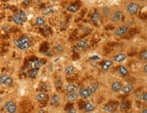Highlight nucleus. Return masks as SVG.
<instances>
[{"instance_id": "40", "label": "nucleus", "mask_w": 147, "mask_h": 113, "mask_svg": "<svg viewBox=\"0 0 147 113\" xmlns=\"http://www.w3.org/2000/svg\"><path fill=\"white\" fill-rule=\"evenodd\" d=\"M2 102V98H0V103H1Z\"/></svg>"}, {"instance_id": "11", "label": "nucleus", "mask_w": 147, "mask_h": 113, "mask_svg": "<svg viewBox=\"0 0 147 113\" xmlns=\"http://www.w3.org/2000/svg\"><path fill=\"white\" fill-rule=\"evenodd\" d=\"M121 89V83L120 81H115L111 85V89L115 92H117Z\"/></svg>"}, {"instance_id": "2", "label": "nucleus", "mask_w": 147, "mask_h": 113, "mask_svg": "<svg viewBox=\"0 0 147 113\" xmlns=\"http://www.w3.org/2000/svg\"><path fill=\"white\" fill-rule=\"evenodd\" d=\"M25 17H26V13L24 11L21 10V11L18 12V13H16L12 16V20L16 24H20L23 22Z\"/></svg>"}, {"instance_id": "37", "label": "nucleus", "mask_w": 147, "mask_h": 113, "mask_svg": "<svg viewBox=\"0 0 147 113\" xmlns=\"http://www.w3.org/2000/svg\"><path fill=\"white\" fill-rule=\"evenodd\" d=\"M144 73H147V65L145 64L144 66Z\"/></svg>"}, {"instance_id": "38", "label": "nucleus", "mask_w": 147, "mask_h": 113, "mask_svg": "<svg viewBox=\"0 0 147 113\" xmlns=\"http://www.w3.org/2000/svg\"><path fill=\"white\" fill-rule=\"evenodd\" d=\"M37 113H45V112L43 111V110H39Z\"/></svg>"}, {"instance_id": "23", "label": "nucleus", "mask_w": 147, "mask_h": 113, "mask_svg": "<svg viewBox=\"0 0 147 113\" xmlns=\"http://www.w3.org/2000/svg\"><path fill=\"white\" fill-rule=\"evenodd\" d=\"M35 23H36L37 25H38V26H42L43 24L46 23V20L43 17L41 16H39L37 18H36V20H35Z\"/></svg>"}, {"instance_id": "36", "label": "nucleus", "mask_w": 147, "mask_h": 113, "mask_svg": "<svg viewBox=\"0 0 147 113\" xmlns=\"http://www.w3.org/2000/svg\"><path fill=\"white\" fill-rule=\"evenodd\" d=\"M68 113H76V110L74 108H71V109H69L68 111H67Z\"/></svg>"}, {"instance_id": "28", "label": "nucleus", "mask_w": 147, "mask_h": 113, "mask_svg": "<svg viewBox=\"0 0 147 113\" xmlns=\"http://www.w3.org/2000/svg\"><path fill=\"white\" fill-rule=\"evenodd\" d=\"M55 49H56V50L58 53H60V54L63 53L65 52V47H64L63 45L61 44H57L55 46Z\"/></svg>"}, {"instance_id": "20", "label": "nucleus", "mask_w": 147, "mask_h": 113, "mask_svg": "<svg viewBox=\"0 0 147 113\" xmlns=\"http://www.w3.org/2000/svg\"><path fill=\"white\" fill-rule=\"evenodd\" d=\"M66 90L69 92H71V93H73V92H75V91L77 90V87L76 85L73 84V83H70L69 85H68L66 87Z\"/></svg>"}, {"instance_id": "26", "label": "nucleus", "mask_w": 147, "mask_h": 113, "mask_svg": "<svg viewBox=\"0 0 147 113\" xmlns=\"http://www.w3.org/2000/svg\"><path fill=\"white\" fill-rule=\"evenodd\" d=\"M119 71L120 74H121V75H123V76H125V75H127V73H128L127 69H126L124 66H120L119 68Z\"/></svg>"}, {"instance_id": "21", "label": "nucleus", "mask_w": 147, "mask_h": 113, "mask_svg": "<svg viewBox=\"0 0 147 113\" xmlns=\"http://www.w3.org/2000/svg\"><path fill=\"white\" fill-rule=\"evenodd\" d=\"M77 46L79 47L81 49H84V48H87L90 45L87 41H85L83 40H79L77 41Z\"/></svg>"}, {"instance_id": "30", "label": "nucleus", "mask_w": 147, "mask_h": 113, "mask_svg": "<svg viewBox=\"0 0 147 113\" xmlns=\"http://www.w3.org/2000/svg\"><path fill=\"white\" fill-rule=\"evenodd\" d=\"M103 109L105 110V111L107 112H111L113 111V109H114V106L112 105V104H109V105H106L104 106Z\"/></svg>"}, {"instance_id": "27", "label": "nucleus", "mask_w": 147, "mask_h": 113, "mask_svg": "<svg viewBox=\"0 0 147 113\" xmlns=\"http://www.w3.org/2000/svg\"><path fill=\"white\" fill-rule=\"evenodd\" d=\"M91 18H92V20L94 22H98L99 20V18H100V14H99V13L98 12H94V13L92 14Z\"/></svg>"}, {"instance_id": "10", "label": "nucleus", "mask_w": 147, "mask_h": 113, "mask_svg": "<svg viewBox=\"0 0 147 113\" xmlns=\"http://www.w3.org/2000/svg\"><path fill=\"white\" fill-rule=\"evenodd\" d=\"M126 58H127L126 55L124 54H118L114 56L113 60L117 62H121L123 60H125Z\"/></svg>"}, {"instance_id": "17", "label": "nucleus", "mask_w": 147, "mask_h": 113, "mask_svg": "<svg viewBox=\"0 0 147 113\" xmlns=\"http://www.w3.org/2000/svg\"><path fill=\"white\" fill-rule=\"evenodd\" d=\"M75 67H73V65H69V66H67L65 70V74L67 75H73L75 72Z\"/></svg>"}, {"instance_id": "6", "label": "nucleus", "mask_w": 147, "mask_h": 113, "mask_svg": "<svg viewBox=\"0 0 147 113\" xmlns=\"http://www.w3.org/2000/svg\"><path fill=\"white\" fill-rule=\"evenodd\" d=\"M92 94V92L91 91L90 88H83L79 91V95L82 98H87L90 97Z\"/></svg>"}, {"instance_id": "3", "label": "nucleus", "mask_w": 147, "mask_h": 113, "mask_svg": "<svg viewBox=\"0 0 147 113\" xmlns=\"http://www.w3.org/2000/svg\"><path fill=\"white\" fill-rule=\"evenodd\" d=\"M111 20L113 22H118L121 21L123 17V12L120 10H115L111 15Z\"/></svg>"}, {"instance_id": "31", "label": "nucleus", "mask_w": 147, "mask_h": 113, "mask_svg": "<svg viewBox=\"0 0 147 113\" xmlns=\"http://www.w3.org/2000/svg\"><path fill=\"white\" fill-rule=\"evenodd\" d=\"M98 87H99V83H94V84L92 86V87H90L91 91H92V93H94V92H96V90L98 89Z\"/></svg>"}, {"instance_id": "24", "label": "nucleus", "mask_w": 147, "mask_h": 113, "mask_svg": "<svg viewBox=\"0 0 147 113\" xmlns=\"http://www.w3.org/2000/svg\"><path fill=\"white\" fill-rule=\"evenodd\" d=\"M38 73H39V69H33L32 71H31V72H29V73H28V78H33V77H35V76H37V75Z\"/></svg>"}, {"instance_id": "8", "label": "nucleus", "mask_w": 147, "mask_h": 113, "mask_svg": "<svg viewBox=\"0 0 147 113\" xmlns=\"http://www.w3.org/2000/svg\"><path fill=\"white\" fill-rule=\"evenodd\" d=\"M128 31V28L126 26H121L115 30L114 35L115 36H121L123 35H125Z\"/></svg>"}, {"instance_id": "18", "label": "nucleus", "mask_w": 147, "mask_h": 113, "mask_svg": "<svg viewBox=\"0 0 147 113\" xmlns=\"http://www.w3.org/2000/svg\"><path fill=\"white\" fill-rule=\"evenodd\" d=\"M102 14L104 16H111V14H112V12H111V8H109V7H105V8H103L102 9Z\"/></svg>"}, {"instance_id": "1", "label": "nucleus", "mask_w": 147, "mask_h": 113, "mask_svg": "<svg viewBox=\"0 0 147 113\" xmlns=\"http://www.w3.org/2000/svg\"><path fill=\"white\" fill-rule=\"evenodd\" d=\"M140 5L136 2H130L126 6V12L129 15H136L140 10Z\"/></svg>"}, {"instance_id": "33", "label": "nucleus", "mask_w": 147, "mask_h": 113, "mask_svg": "<svg viewBox=\"0 0 147 113\" xmlns=\"http://www.w3.org/2000/svg\"><path fill=\"white\" fill-rule=\"evenodd\" d=\"M3 29L6 31H8L11 29V26L10 25H5V26H3Z\"/></svg>"}, {"instance_id": "34", "label": "nucleus", "mask_w": 147, "mask_h": 113, "mask_svg": "<svg viewBox=\"0 0 147 113\" xmlns=\"http://www.w3.org/2000/svg\"><path fill=\"white\" fill-rule=\"evenodd\" d=\"M141 99L142 100H144V102L147 101V93H145L144 94H143V95H142Z\"/></svg>"}, {"instance_id": "42", "label": "nucleus", "mask_w": 147, "mask_h": 113, "mask_svg": "<svg viewBox=\"0 0 147 113\" xmlns=\"http://www.w3.org/2000/svg\"><path fill=\"white\" fill-rule=\"evenodd\" d=\"M14 113H15V112H14Z\"/></svg>"}, {"instance_id": "16", "label": "nucleus", "mask_w": 147, "mask_h": 113, "mask_svg": "<svg viewBox=\"0 0 147 113\" xmlns=\"http://www.w3.org/2000/svg\"><path fill=\"white\" fill-rule=\"evenodd\" d=\"M134 89V86L131 84H129V85H125V87H122V89H121V92L123 93H129L130 91H131Z\"/></svg>"}, {"instance_id": "4", "label": "nucleus", "mask_w": 147, "mask_h": 113, "mask_svg": "<svg viewBox=\"0 0 147 113\" xmlns=\"http://www.w3.org/2000/svg\"><path fill=\"white\" fill-rule=\"evenodd\" d=\"M13 83V79L8 75H2L0 77V85H10Z\"/></svg>"}, {"instance_id": "9", "label": "nucleus", "mask_w": 147, "mask_h": 113, "mask_svg": "<svg viewBox=\"0 0 147 113\" xmlns=\"http://www.w3.org/2000/svg\"><path fill=\"white\" fill-rule=\"evenodd\" d=\"M60 102H61V99H60V97H59L58 95H56V94H55L52 96V97L50 99V104L52 106H58L60 104Z\"/></svg>"}, {"instance_id": "7", "label": "nucleus", "mask_w": 147, "mask_h": 113, "mask_svg": "<svg viewBox=\"0 0 147 113\" xmlns=\"http://www.w3.org/2000/svg\"><path fill=\"white\" fill-rule=\"evenodd\" d=\"M14 44L16 45V46L19 48L21 50H28L31 46V43H20L18 42V39H15L14 41Z\"/></svg>"}, {"instance_id": "12", "label": "nucleus", "mask_w": 147, "mask_h": 113, "mask_svg": "<svg viewBox=\"0 0 147 113\" xmlns=\"http://www.w3.org/2000/svg\"><path fill=\"white\" fill-rule=\"evenodd\" d=\"M79 97V93H76V92H73L71 93V94H69L67 97V100L69 102H73L76 101L77 98Z\"/></svg>"}, {"instance_id": "41", "label": "nucleus", "mask_w": 147, "mask_h": 113, "mask_svg": "<svg viewBox=\"0 0 147 113\" xmlns=\"http://www.w3.org/2000/svg\"><path fill=\"white\" fill-rule=\"evenodd\" d=\"M139 1H140V2H144V1H146V0H139Z\"/></svg>"}, {"instance_id": "32", "label": "nucleus", "mask_w": 147, "mask_h": 113, "mask_svg": "<svg viewBox=\"0 0 147 113\" xmlns=\"http://www.w3.org/2000/svg\"><path fill=\"white\" fill-rule=\"evenodd\" d=\"M127 107V104L125 102H121V103L120 104V108H121V110L126 109Z\"/></svg>"}, {"instance_id": "22", "label": "nucleus", "mask_w": 147, "mask_h": 113, "mask_svg": "<svg viewBox=\"0 0 147 113\" xmlns=\"http://www.w3.org/2000/svg\"><path fill=\"white\" fill-rule=\"evenodd\" d=\"M94 106L92 104L87 103L85 105L84 108H83V110H84V111L85 112H90L92 111L93 110H94Z\"/></svg>"}, {"instance_id": "14", "label": "nucleus", "mask_w": 147, "mask_h": 113, "mask_svg": "<svg viewBox=\"0 0 147 113\" xmlns=\"http://www.w3.org/2000/svg\"><path fill=\"white\" fill-rule=\"evenodd\" d=\"M113 62L111 60H107L104 62V64L102 66V69L103 71H108L109 69H110V67L111 66H113Z\"/></svg>"}, {"instance_id": "15", "label": "nucleus", "mask_w": 147, "mask_h": 113, "mask_svg": "<svg viewBox=\"0 0 147 113\" xmlns=\"http://www.w3.org/2000/svg\"><path fill=\"white\" fill-rule=\"evenodd\" d=\"M47 98H48V95L46 93H43V92L38 93L36 96V100L39 102L45 101V100H46Z\"/></svg>"}, {"instance_id": "25", "label": "nucleus", "mask_w": 147, "mask_h": 113, "mask_svg": "<svg viewBox=\"0 0 147 113\" xmlns=\"http://www.w3.org/2000/svg\"><path fill=\"white\" fill-rule=\"evenodd\" d=\"M67 10L70 12H72V13H76L78 10V8L77 7L74 5H69L67 7Z\"/></svg>"}, {"instance_id": "39", "label": "nucleus", "mask_w": 147, "mask_h": 113, "mask_svg": "<svg viewBox=\"0 0 147 113\" xmlns=\"http://www.w3.org/2000/svg\"><path fill=\"white\" fill-rule=\"evenodd\" d=\"M142 113H147V110L146 109H144L142 110Z\"/></svg>"}, {"instance_id": "19", "label": "nucleus", "mask_w": 147, "mask_h": 113, "mask_svg": "<svg viewBox=\"0 0 147 113\" xmlns=\"http://www.w3.org/2000/svg\"><path fill=\"white\" fill-rule=\"evenodd\" d=\"M54 11V7L53 6H48L46 8H43L42 10V14L44 15H48V14H52Z\"/></svg>"}, {"instance_id": "13", "label": "nucleus", "mask_w": 147, "mask_h": 113, "mask_svg": "<svg viewBox=\"0 0 147 113\" xmlns=\"http://www.w3.org/2000/svg\"><path fill=\"white\" fill-rule=\"evenodd\" d=\"M42 66V63L41 62V60H37L33 61V62H30V67L32 68L33 69H38L39 67H41Z\"/></svg>"}, {"instance_id": "35", "label": "nucleus", "mask_w": 147, "mask_h": 113, "mask_svg": "<svg viewBox=\"0 0 147 113\" xmlns=\"http://www.w3.org/2000/svg\"><path fill=\"white\" fill-rule=\"evenodd\" d=\"M100 57H99L98 56H92L90 58V60H100Z\"/></svg>"}, {"instance_id": "29", "label": "nucleus", "mask_w": 147, "mask_h": 113, "mask_svg": "<svg viewBox=\"0 0 147 113\" xmlns=\"http://www.w3.org/2000/svg\"><path fill=\"white\" fill-rule=\"evenodd\" d=\"M140 58L142 60L146 61L147 60V52L146 50L142 51L140 54Z\"/></svg>"}, {"instance_id": "5", "label": "nucleus", "mask_w": 147, "mask_h": 113, "mask_svg": "<svg viewBox=\"0 0 147 113\" xmlns=\"http://www.w3.org/2000/svg\"><path fill=\"white\" fill-rule=\"evenodd\" d=\"M4 108L7 110V111L9 113H14L15 112L16 110V104L14 103L13 101H9L7 102L5 104Z\"/></svg>"}]
</instances>
